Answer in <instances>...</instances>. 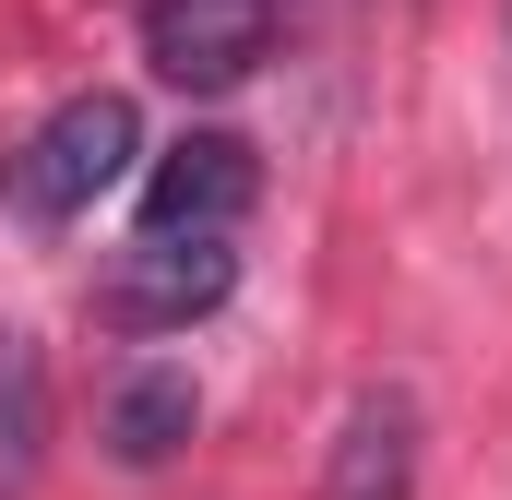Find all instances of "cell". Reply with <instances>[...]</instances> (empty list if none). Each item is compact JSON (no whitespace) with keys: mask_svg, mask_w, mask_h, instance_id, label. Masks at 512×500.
Masks as SVG:
<instances>
[{"mask_svg":"<svg viewBox=\"0 0 512 500\" xmlns=\"http://www.w3.org/2000/svg\"><path fill=\"white\" fill-rule=\"evenodd\" d=\"M191 429H203L191 370H131L120 393H108V453H120V465H167Z\"/></svg>","mask_w":512,"mask_h":500,"instance_id":"8992f818","label":"cell"},{"mask_svg":"<svg viewBox=\"0 0 512 500\" xmlns=\"http://www.w3.org/2000/svg\"><path fill=\"white\" fill-rule=\"evenodd\" d=\"M262 167L239 131H191V143H167L155 167H143V239H227L239 215H251Z\"/></svg>","mask_w":512,"mask_h":500,"instance_id":"277c9868","label":"cell"},{"mask_svg":"<svg viewBox=\"0 0 512 500\" xmlns=\"http://www.w3.org/2000/svg\"><path fill=\"white\" fill-rule=\"evenodd\" d=\"M227 286H239V250L227 239H131L96 310L120 334H191L203 310H227Z\"/></svg>","mask_w":512,"mask_h":500,"instance_id":"3957f363","label":"cell"},{"mask_svg":"<svg viewBox=\"0 0 512 500\" xmlns=\"http://www.w3.org/2000/svg\"><path fill=\"white\" fill-rule=\"evenodd\" d=\"M322 500H417V405L405 393H358L334 429Z\"/></svg>","mask_w":512,"mask_h":500,"instance_id":"5b68a950","label":"cell"},{"mask_svg":"<svg viewBox=\"0 0 512 500\" xmlns=\"http://www.w3.org/2000/svg\"><path fill=\"white\" fill-rule=\"evenodd\" d=\"M36 441H48V358L36 334H0V489L36 465Z\"/></svg>","mask_w":512,"mask_h":500,"instance_id":"52a82bcc","label":"cell"},{"mask_svg":"<svg viewBox=\"0 0 512 500\" xmlns=\"http://www.w3.org/2000/svg\"><path fill=\"white\" fill-rule=\"evenodd\" d=\"M131 167H143V108H131L120 84H84V96H60V108L36 120L12 191H24L36 227H72V215H96V203L120 191Z\"/></svg>","mask_w":512,"mask_h":500,"instance_id":"6da1fadb","label":"cell"},{"mask_svg":"<svg viewBox=\"0 0 512 500\" xmlns=\"http://www.w3.org/2000/svg\"><path fill=\"white\" fill-rule=\"evenodd\" d=\"M274 48V0H143V60L179 96H227L251 84Z\"/></svg>","mask_w":512,"mask_h":500,"instance_id":"7a4b0ae2","label":"cell"}]
</instances>
